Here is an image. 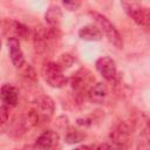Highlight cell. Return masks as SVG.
<instances>
[{
    "instance_id": "52a82bcc",
    "label": "cell",
    "mask_w": 150,
    "mask_h": 150,
    "mask_svg": "<svg viewBox=\"0 0 150 150\" xmlns=\"http://www.w3.org/2000/svg\"><path fill=\"white\" fill-rule=\"evenodd\" d=\"M96 69L108 81H111L116 76V63L109 56H102L96 61Z\"/></svg>"
},
{
    "instance_id": "277c9868",
    "label": "cell",
    "mask_w": 150,
    "mask_h": 150,
    "mask_svg": "<svg viewBox=\"0 0 150 150\" xmlns=\"http://www.w3.org/2000/svg\"><path fill=\"white\" fill-rule=\"evenodd\" d=\"M59 144V135L54 130H45L35 142L39 150H54Z\"/></svg>"
},
{
    "instance_id": "30bf717a",
    "label": "cell",
    "mask_w": 150,
    "mask_h": 150,
    "mask_svg": "<svg viewBox=\"0 0 150 150\" xmlns=\"http://www.w3.org/2000/svg\"><path fill=\"white\" fill-rule=\"evenodd\" d=\"M79 36L86 41H100L103 34L96 25H86L79 30Z\"/></svg>"
},
{
    "instance_id": "8992f818",
    "label": "cell",
    "mask_w": 150,
    "mask_h": 150,
    "mask_svg": "<svg viewBox=\"0 0 150 150\" xmlns=\"http://www.w3.org/2000/svg\"><path fill=\"white\" fill-rule=\"evenodd\" d=\"M33 110L39 116V120L49 118L54 111V102L48 96H41L35 101Z\"/></svg>"
},
{
    "instance_id": "d6986e66",
    "label": "cell",
    "mask_w": 150,
    "mask_h": 150,
    "mask_svg": "<svg viewBox=\"0 0 150 150\" xmlns=\"http://www.w3.org/2000/svg\"><path fill=\"white\" fill-rule=\"evenodd\" d=\"M73 150H87V146H79V148H75Z\"/></svg>"
},
{
    "instance_id": "7a4b0ae2",
    "label": "cell",
    "mask_w": 150,
    "mask_h": 150,
    "mask_svg": "<svg viewBox=\"0 0 150 150\" xmlns=\"http://www.w3.org/2000/svg\"><path fill=\"white\" fill-rule=\"evenodd\" d=\"M125 13L141 27L148 28L150 22L149 9L137 1H122L121 2Z\"/></svg>"
},
{
    "instance_id": "4fadbf2b",
    "label": "cell",
    "mask_w": 150,
    "mask_h": 150,
    "mask_svg": "<svg viewBox=\"0 0 150 150\" xmlns=\"http://www.w3.org/2000/svg\"><path fill=\"white\" fill-rule=\"evenodd\" d=\"M84 137H86V135L82 134L81 131L75 130V129H70V130L67 132L64 139H66L67 143L73 144V143H80V142H82Z\"/></svg>"
},
{
    "instance_id": "5b68a950",
    "label": "cell",
    "mask_w": 150,
    "mask_h": 150,
    "mask_svg": "<svg viewBox=\"0 0 150 150\" xmlns=\"http://www.w3.org/2000/svg\"><path fill=\"white\" fill-rule=\"evenodd\" d=\"M7 45L9 49V57H11L13 66L15 68H21L25 64V57H23V53L20 47V40L18 38L11 36L7 40Z\"/></svg>"
},
{
    "instance_id": "6da1fadb",
    "label": "cell",
    "mask_w": 150,
    "mask_h": 150,
    "mask_svg": "<svg viewBox=\"0 0 150 150\" xmlns=\"http://www.w3.org/2000/svg\"><path fill=\"white\" fill-rule=\"evenodd\" d=\"M90 16L94 19V21L96 22V25L100 27V30L102 34H104L107 36V39L116 47V48H122L123 47V40L121 34L118 33V30L116 29V27L108 20V18H105L104 15L97 13V12H89Z\"/></svg>"
},
{
    "instance_id": "ba28073f",
    "label": "cell",
    "mask_w": 150,
    "mask_h": 150,
    "mask_svg": "<svg viewBox=\"0 0 150 150\" xmlns=\"http://www.w3.org/2000/svg\"><path fill=\"white\" fill-rule=\"evenodd\" d=\"M0 98L7 107H15L19 101V91L12 84H4L0 90Z\"/></svg>"
},
{
    "instance_id": "2e32d148",
    "label": "cell",
    "mask_w": 150,
    "mask_h": 150,
    "mask_svg": "<svg viewBox=\"0 0 150 150\" xmlns=\"http://www.w3.org/2000/svg\"><path fill=\"white\" fill-rule=\"evenodd\" d=\"M8 115H9L8 107L5 105V104H1V105H0V125L7 122V120H8Z\"/></svg>"
},
{
    "instance_id": "e0dca14e",
    "label": "cell",
    "mask_w": 150,
    "mask_h": 150,
    "mask_svg": "<svg viewBox=\"0 0 150 150\" xmlns=\"http://www.w3.org/2000/svg\"><path fill=\"white\" fill-rule=\"evenodd\" d=\"M96 150H123V148L115 143H103L98 145Z\"/></svg>"
},
{
    "instance_id": "5bb4252c",
    "label": "cell",
    "mask_w": 150,
    "mask_h": 150,
    "mask_svg": "<svg viewBox=\"0 0 150 150\" xmlns=\"http://www.w3.org/2000/svg\"><path fill=\"white\" fill-rule=\"evenodd\" d=\"M11 23H12V27H11V28H13L12 30H13L18 36L23 38V39H26V38L28 36L29 29H28L27 26H25V25H22V23H20V22H16V21H12Z\"/></svg>"
},
{
    "instance_id": "8fae6325",
    "label": "cell",
    "mask_w": 150,
    "mask_h": 150,
    "mask_svg": "<svg viewBox=\"0 0 150 150\" xmlns=\"http://www.w3.org/2000/svg\"><path fill=\"white\" fill-rule=\"evenodd\" d=\"M45 19H46V22L50 27L59 26V23L61 22V19H62V11H61V8L59 6H56V5L49 6L48 9L46 11Z\"/></svg>"
},
{
    "instance_id": "9c48e42d",
    "label": "cell",
    "mask_w": 150,
    "mask_h": 150,
    "mask_svg": "<svg viewBox=\"0 0 150 150\" xmlns=\"http://www.w3.org/2000/svg\"><path fill=\"white\" fill-rule=\"evenodd\" d=\"M107 96H108V89H107L105 84L102 83V82L96 83L88 91L89 100L93 103H95V104H102L104 102V100H105Z\"/></svg>"
},
{
    "instance_id": "9a60e30c",
    "label": "cell",
    "mask_w": 150,
    "mask_h": 150,
    "mask_svg": "<svg viewBox=\"0 0 150 150\" xmlns=\"http://www.w3.org/2000/svg\"><path fill=\"white\" fill-rule=\"evenodd\" d=\"M73 62H74V59H73L71 55H69V54H63V55H61V57H60L59 64L61 66L62 69H64V68L70 67V66L73 64Z\"/></svg>"
},
{
    "instance_id": "ac0fdd59",
    "label": "cell",
    "mask_w": 150,
    "mask_h": 150,
    "mask_svg": "<svg viewBox=\"0 0 150 150\" xmlns=\"http://www.w3.org/2000/svg\"><path fill=\"white\" fill-rule=\"evenodd\" d=\"M62 5L69 11H76L81 6V1H63Z\"/></svg>"
},
{
    "instance_id": "3957f363",
    "label": "cell",
    "mask_w": 150,
    "mask_h": 150,
    "mask_svg": "<svg viewBox=\"0 0 150 150\" xmlns=\"http://www.w3.org/2000/svg\"><path fill=\"white\" fill-rule=\"evenodd\" d=\"M42 74L46 82L53 88H62L68 82L63 69L56 62H47L42 68Z\"/></svg>"
},
{
    "instance_id": "7c38bea8",
    "label": "cell",
    "mask_w": 150,
    "mask_h": 150,
    "mask_svg": "<svg viewBox=\"0 0 150 150\" xmlns=\"http://www.w3.org/2000/svg\"><path fill=\"white\" fill-rule=\"evenodd\" d=\"M129 129H128V127L124 124V123H122V124H120L112 132H111V138H112V143H115V144H117V145H120V146H122L123 148V145L128 142V139H129Z\"/></svg>"
},
{
    "instance_id": "ffe728a7",
    "label": "cell",
    "mask_w": 150,
    "mask_h": 150,
    "mask_svg": "<svg viewBox=\"0 0 150 150\" xmlns=\"http://www.w3.org/2000/svg\"><path fill=\"white\" fill-rule=\"evenodd\" d=\"M0 48H1V40H0Z\"/></svg>"
}]
</instances>
